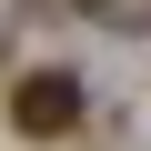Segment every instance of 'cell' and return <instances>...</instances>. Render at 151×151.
Instances as JSON below:
<instances>
[{"label":"cell","instance_id":"obj_1","mask_svg":"<svg viewBox=\"0 0 151 151\" xmlns=\"http://www.w3.org/2000/svg\"><path fill=\"white\" fill-rule=\"evenodd\" d=\"M10 131H20V141H60V131H81V70H20V91H10Z\"/></svg>","mask_w":151,"mask_h":151}]
</instances>
